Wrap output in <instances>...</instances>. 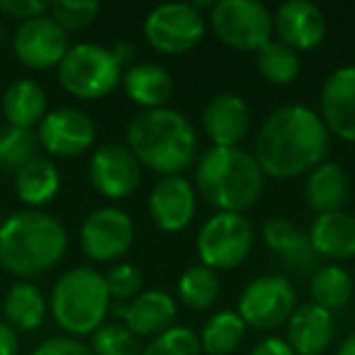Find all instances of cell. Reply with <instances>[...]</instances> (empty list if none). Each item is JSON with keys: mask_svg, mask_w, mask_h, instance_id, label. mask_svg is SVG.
<instances>
[{"mask_svg": "<svg viewBox=\"0 0 355 355\" xmlns=\"http://www.w3.org/2000/svg\"><path fill=\"white\" fill-rule=\"evenodd\" d=\"M331 134L319 112L306 105L277 107L256 137V161L266 178L292 180L326 163Z\"/></svg>", "mask_w": 355, "mask_h": 355, "instance_id": "1", "label": "cell"}, {"mask_svg": "<svg viewBox=\"0 0 355 355\" xmlns=\"http://www.w3.org/2000/svg\"><path fill=\"white\" fill-rule=\"evenodd\" d=\"M69 232L42 209H20L0 224V268L17 280L54 270L66 256Z\"/></svg>", "mask_w": 355, "mask_h": 355, "instance_id": "2", "label": "cell"}, {"mask_svg": "<svg viewBox=\"0 0 355 355\" xmlns=\"http://www.w3.org/2000/svg\"><path fill=\"white\" fill-rule=\"evenodd\" d=\"M127 146L144 168L158 175H183L198 163L200 139L193 122L171 107L144 110L129 122Z\"/></svg>", "mask_w": 355, "mask_h": 355, "instance_id": "3", "label": "cell"}, {"mask_svg": "<svg viewBox=\"0 0 355 355\" xmlns=\"http://www.w3.org/2000/svg\"><path fill=\"white\" fill-rule=\"evenodd\" d=\"M263 185L266 173L241 146H212L195 168V190L217 212H248L261 200Z\"/></svg>", "mask_w": 355, "mask_h": 355, "instance_id": "4", "label": "cell"}, {"mask_svg": "<svg viewBox=\"0 0 355 355\" xmlns=\"http://www.w3.org/2000/svg\"><path fill=\"white\" fill-rule=\"evenodd\" d=\"M112 309L105 275L95 268L80 266L64 272L51 287L49 311L66 336H93Z\"/></svg>", "mask_w": 355, "mask_h": 355, "instance_id": "5", "label": "cell"}, {"mask_svg": "<svg viewBox=\"0 0 355 355\" xmlns=\"http://www.w3.org/2000/svg\"><path fill=\"white\" fill-rule=\"evenodd\" d=\"M59 83L80 100H100L122 83V66L112 49L100 44H76L59 64Z\"/></svg>", "mask_w": 355, "mask_h": 355, "instance_id": "6", "label": "cell"}, {"mask_svg": "<svg viewBox=\"0 0 355 355\" xmlns=\"http://www.w3.org/2000/svg\"><path fill=\"white\" fill-rule=\"evenodd\" d=\"M209 27L222 44L236 51H261L275 35L272 12L256 0H222L209 12Z\"/></svg>", "mask_w": 355, "mask_h": 355, "instance_id": "7", "label": "cell"}, {"mask_svg": "<svg viewBox=\"0 0 355 355\" xmlns=\"http://www.w3.org/2000/svg\"><path fill=\"white\" fill-rule=\"evenodd\" d=\"M253 224L243 214L236 212H217L202 224L198 234L200 263L217 270H232L239 268L248 258L253 248Z\"/></svg>", "mask_w": 355, "mask_h": 355, "instance_id": "8", "label": "cell"}, {"mask_svg": "<svg viewBox=\"0 0 355 355\" xmlns=\"http://www.w3.org/2000/svg\"><path fill=\"white\" fill-rule=\"evenodd\" d=\"M207 32V17L193 3L158 6L144 20V37L156 51L168 56L193 51Z\"/></svg>", "mask_w": 355, "mask_h": 355, "instance_id": "9", "label": "cell"}, {"mask_svg": "<svg viewBox=\"0 0 355 355\" xmlns=\"http://www.w3.org/2000/svg\"><path fill=\"white\" fill-rule=\"evenodd\" d=\"M297 309V292L285 275H261L243 287L236 314L258 331H272L287 324Z\"/></svg>", "mask_w": 355, "mask_h": 355, "instance_id": "10", "label": "cell"}, {"mask_svg": "<svg viewBox=\"0 0 355 355\" xmlns=\"http://www.w3.org/2000/svg\"><path fill=\"white\" fill-rule=\"evenodd\" d=\"M134 243V222L119 207H100L80 227V251L93 263H114Z\"/></svg>", "mask_w": 355, "mask_h": 355, "instance_id": "11", "label": "cell"}, {"mask_svg": "<svg viewBox=\"0 0 355 355\" xmlns=\"http://www.w3.org/2000/svg\"><path fill=\"white\" fill-rule=\"evenodd\" d=\"M88 178L93 188L107 200H127L141 185V163L129 146L107 141L90 156Z\"/></svg>", "mask_w": 355, "mask_h": 355, "instance_id": "12", "label": "cell"}, {"mask_svg": "<svg viewBox=\"0 0 355 355\" xmlns=\"http://www.w3.org/2000/svg\"><path fill=\"white\" fill-rule=\"evenodd\" d=\"M69 49V32L61 30L49 15L20 22L15 37H12L15 59L32 71H46L54 66L59 69Z\"/></svg>", "mask_w": 355, "mask_h": 355, "instance_id": "13", "label": "cell"}, {"mask_svg": "<svg viewBox=\"0 0 355 355\" xmlns=\"http://www.w3.org/2000/svg\"><path fill=\"white\" fill-rule=\"evenodd\" d=\"M37 137L49 156L76 158L95 144V122L78 107H59L46 112L37 127Z\"/></svg>", "mask_w": 355, "mask_h": 355, "instance_id": "14", "label": "cell"}, {"mask_svg": "<svg viewBox=\"0 0 355 355\" xmlns=\"http://www.w3.org/2000/svg\"><path fill=\"white\" fill-rule=\"evenodd\" d=\"M198 209V190L183 175L161 178L148 195V214L161 232L175 234L193 224Z\"/></svg>", "mask_w": 355, "mask_h": 355, "instance_id": "15", "label": "cell"}, {"mask_svg": "<svg viewBox=\"0 0 355 355\" xmlns=\"http://www.w3.org/2000/svg\"><path fill=\"white\" fill-rule=\"evenodd\" d=\"M319 117L331 137L355 144V66H343L324 80L319 93Z\"/></svg>", "mask_w": 355, "mask_h": 355, "instance_id": "16", "label": "cell"}, {"mask_svg": "<svg viewBox=\"0 0 355 355\" xmlns=\"http://www.w3.org/2000/svg\"><path fill=\"white\" fill-rule=\"evenodd\" d=\"M261 234L268 251L280 261V266L287 272H295L300 277L309 275V272L314 275V270L319 268V256L311 246L309 232H302L290 219L275 217L263 224Z\"/></svg>", "mask_w": 355, "mask_h": 355, "instance_id": "17", "label": "cell"}, {"mask_svg": "<svg viewBox=\"0 0 355 355\" xmlns=\"http://www.w3.org/2000/svg\"><path fill=\"white\" fill-rule=\"evenodd\" d=\"M112 314L122 319L137 338H156L175 326L178 304L168 292L146 290L129 304H112Z\"/></svg>", "mask_w": 355, "mask_h": 355, "instance_id": "18", "label": "cell"}, {"mask_svg": "<svg viewBox=\"0 0 355 355\" xmlns=\"http://www.w3.org/2000/svg\"><path fill=\"white\" fill-rule=\"evenodd\" d=\"M277 42L290 49L311 51L326 40V17L309 0H287L272 15Z\"/></svg>", "mask_w": 355, "mask_h": 355, "instance_id": "19", "label": "cell"}, {"mask_svg": "<svg viewBox=\"0 0 355 355\" xmlns=\"http://www.w3.org/2000/svg\"><path fill=\"white\" fill-rule=\"evenodd\" d=\"M202 129L212 146H239L251 132V110L236 93H219L205 105Z\"/></svg>", "mask_w": 355, "mask_h": 355, "instance_id": "20", "label": "cell"}, {"mask_svg": "<svg viewBox=\"0 0 355 355\" xmlns=\"http://www.w3.org/2000/svg\"><path fill=\"white\" fill-rule=\"evenodd\" d=\"M287 345L295 350V355H324L334 343L336 321L334 314L314 302L304 306H297L295 314L287 321Z\"/></svg>", "mask_w": 355, "mask_h": 355, "instance_id": "21", "label": "cell"}, {"mask_svg": "<svg viewBox=\"0 0 355 355\" xmlns=\"http://www.w3.org/2000/svg\"><path fill=\"white\" fill-rule=\"evenodd\" d=\"M309 239L316 256L326 261H348L355 258V217L343 209L314 217Z\"/></svg>", "mask_w": 355, "mask_h": 355, "instance_id": "22", "label": "cell"}, {"mask_svg": "<svg viewBox=\"0 0 355 355\" xmlns=\"http://www.w3.org/2000/svg\"><path fill=\"white\" fill-rule=\"evenodd\" d=\"M122 88L127 98L141 110H161L173 98L175 85L163 66L141 61V64H134L132 69L124 71Z\"/></svg>", "mask_w": 355, "mask_h": 355, "instance_id": "23", "label": "cell"}, {"mask_svg": "<svg viewBox=\"0 0 355 355\" xmlns=\"http://www.w3.org/2000/svg\"><path fill=\"white\" fill-rule=\"evenodd\" d=\"M350 193V183L345 171L338 163H321L319 168L306 175L304 183V202L311 212L319 214H329V212H338L345 205Z\"/></svg>", "mask_w": 355, "mask_h": 355, "instance_id": "24", "label": "cell"}, {"mask_svg": "<svg viewBox=\"0 0 355 355\" xmlns=\"http://www.w3.org/2000/svg\"><path fill=\"white\" fill-rule=\"evenodd\" d=\"M49 314V302L44 300L42 290L30 280H17L3 297V316L17 331L30 334L40 329Z\"/></svg>", "mask_w": 355, "mask_h": 355, "instance_id": "25", "label": "cell"}, {"mask_svg": "<svg viewBox=\"0 0 355 355\" xmlns=\"http://www.w3.org/2000/svg\"><path fill=\"white\" fill-rule=\"evenodd\" d=\"M61 190L59 168L51 158L37 156L25 168L15 173V195L30 209H40L49 205Z\"/></svg>", "mask_w": 355, "mask_h": 355, "instance_id": "26", "label": "cell"}, {"mask_svg": "<svg viewBox=\"0 0 355 355\" xmlns=\"http://www.w3.org/2000/svg\"><path fill=\"white\" fill-rule=\"evenodd\" d=\"M3 114L17 129H37L46 117V93L37 80L20 78L3 93Z\"/></svg>", "mask_w": 355, "mask_h": 355, "instance_id": "27", "label": "cell"}, {"mask_svg": "<svg viewBox=\"0 0 355 355\" xmlns=\"http://www.w3.org/2000/svg\"><path fill=\"white\" fill-rule=\"evenodd\" d=\"M309 290H311V302L334 314V311L345 309L350 304L355 292V282L345 268L336 266V263H326V266H319L314 270Z\"/></svg>", "mask_w": 355, "mask_h": 355, "instance_id": "28", "label": "cell"}, {"mask_svg": "<svg viewBox=\"0 0 355 355\" xmlns=\"http://www.w3.org/2000/svg\"><path fill=\"white\" fill-rule=\"evenodd\" d=\"M246 329L243 319L236 311H217L214 316H209L207 324L200 331V345L202 353L207 355H232L236 353V348L246 338Z\"/></svg>", "mask_w": 355, "mask_h": 355, "instance_id": "29", "label": "cell"}, {"mask_svg": "<svg viewBox=\"0 0 355 355\" xmlns=\"http://www.w3.org/2000/svg\"><path fill=\"white\" fill-rule=\"evenodd\" d=\"M219 292H222L219 275L202 263L190 266L178 280V300L193 311L212 309L214 302L219 300Z\"/></svg>", "mask_w": 355, "mask_h": 355, "instance_id": "30", "label": "cell"}, {"mask_svg": "<svg viewBox=\"0 0 355 355\" xmlns=\"http://www.w3.org/2000/svg\"><path fill=\"white\" fill-rule=\"evenodd\" d=\"M258 73L272 85H290L300 76V54L282 42L272 40L256 54Z\"/></svg>", "mask_w": 355, "mask_h": 355, "instance_id": "31", "label": "cell"}, {"mask_svg": "<svg viewBox=\"0 0 355 355\" xmlns=\"http://www.w3.org/2000/svg\"><path fill=\"white\" fill-rule=\"evenodd\" d=\"M42 151L37 129L8 127L0 132V171L17 173Z\"/></svg>", "mask_w": 355, "mask_h": 355, "instance_id": "32", "label": "cell"}, {"mask_svg": "<svg viewBox=\"0 0 355 355\" xmlns=\"http://www.w3.org/2000/svg\"><path fill=\"white\" fill-rule=\"evenodd\" d=\"M90 350L95 355H141L139 338L124 324H103L93 334Z\"/></svg>", "mask_w": 355, "mask_h": 355, "instance_id": "33", "label": "cell"}, {"mask_svg": "<svg viewBox=\"0 0 355 355\" xmlns=\"http://www.w3.org/2000/svg\"><path fill=\"white\" fill-rule=\"evenodd\" d=\"M100 6L95 0H56L49 6V17L64 32L88 30L98 17Z\"/></svg>", "mask_w": 355, "mask_h": 355, "instance_id": "34", "label": "cell"}, {"mask_svg": "<svg viewBox=\"0 0 355 355\" xmlns=\"http://www.w3.org/2000/svg\"><path fill=\"white\" fill-rule=\"evenodd\" d=\"M141 355H205L200 336L190 326H173L166 334L151 338Z\"/></svg>", "mask_w": 355, "mask_h": 355, "instance_id": "35", "label": "cell"}, {"mask_svg": "<svg viewBox=\"0 0 355 355\" xmlns=\"http://www.w3.org/2000/svg\"><path fill=\"white\" fill-rule=\"evenodd\" d=\"M110 297L114 304H129L144 292V275L134 263H119L105 272Z\"/></svg>", "mask_w": 355, "mask_h": 355, "instance_id": "36", "label": "cell"}, {"mask_svg": "<svg viewBox=\"0 0 355 355\" xmlns=\"http://www.w3.org/2000/svg\"><path fill=\"white\" fill-rule=\"evenodd\" d=\"M32 355H95L90 350V345H85L80 338H73V336H51V338L42 340Z\"/></svg>", "mask_w": 355, "mask_h": 355, "instance_id": "37", "label": "cell"}, {"mask_svg": "<svg viewBox=\"0 0 355 355\" xmlns=\"http://www.w3.org/2000/svg\"><path fill=\"white\" fill-rule=\"evenodd\" d=\"M0 12L12 20H35V17L49 15V3L42 0H0Z\"/></svg>", "mask_w": 355, "mask_h": 355, "instance_id": "38", "label": "cell"}, {"mask_svg": "<svg viewBox=\"0 0 355 355\" xmlns=\"http://www.w3.org/2000/svg\"><path fill=\"white\" fill-rule=\"evenodd\" d=\"M17 353H20V334L6 319H0V355H17Z\"/></svg>", "mask_w": 355, "mask_h": 355, "instance_id": "39", "label": "cell"}, {"mask_svg": "<svg viewBox=\"0 0 355 355\" xmlns=\"http://www.w3.org/2000/svg\"><path fill=\"white\" fill-rule=\"evenodd\" d=\"M251 355H295V350L287 345L285 338H277V336H268L263 338L256 348L251 350Z\"/></svg>", "mask_w": 355, "mask_h": 355, "instance_id": "40", "label": "cell"}, {"mask_svg": "<svg viewBox=\"0 0 355 355\" xmlns=\"http://www.w3.org/2000/svg\"><path fill=\"white\" fill-rule=\"evenodd\" d=\"M112 54L114 59L119 61V66H129L132 69L134 66V59H137V46L132 44V42H117V44L112 46Z\"/></svg>", "mask_w": 355, "mask_h": 355, "instance_id": "41", "label": "cell"}, {"mask_svg": "<svg viewBox=\"0 0 355 355\" xmlns=\"http://www.w3.org/2000/svg\"><path fill=\"white\" fill-rule=\"evenodd\" d=\"M336 355H355V334H350L348 338H345L343 343L338 345Z\"/></svg>", "mask_w": 355, "mask_h": 355, "instance_id": "42", "label": "cell"}, {"mask_svg": "<svg viewBox=\"0 0 355 355\" xmlns=\"http://www.w3.org/2000/svg\"><path fill=\"white\" fill-rule=\"evenodd\" d=\"M0 44H3V25H0Z\"/></svg>", "mask_w": 355, "mask_h": 355, "instance_id": "43", "label": "cell"}, {"mask_svg": "<svg viewBox=\"0 0 355 355\" xmlns=\"http://www.w3.org/2000/svg\"><path fill=\"white\" fill-rule=\"evenodd\" d=\"M0 132H3V119H0Z\"/></svg>", "mask_w": 355, "mask_h": 355, "instance_id": "44", "label": "cell"}, {"mask_svg": "<svg viewBox=\"0 0 355 355\" xmlns=\"http://www.w3.org/2000/svg\"><path fill=\"white\" fill-rule=\"evenodd\" d=\"M0 224H3V217H0Z\"/></svg>", "mask_w": 355, "mask_h": 355, "instance_id": "45", "label": "cell"}]
</instances>
